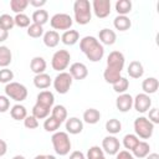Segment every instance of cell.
I'll use <instances>...</instances> for the list:
<instances>
[{
    "label": "cell",
    "mask_w": 159,
    "mask_h": 159,
    "mask_svg": "<svg viewBox=\"0 0 159 159\" xmlns=\"http://www.w3.org/2000/svg\"><path fill=\"white\" fill-rule=\"evenodd\" d=\"M10 108V99L6 96L0 94V113H5Z\"/></svg>",
    "instance_id": "obj_45"
},
{
    "label": "cell",
    "mask_w": 159,
    "mask_h": 159,
    "mask_svg": "<svg viewBox=\"0 0 159 159\" xmlns=\"http://www.w3.org/2000/svg\"><path fill=\"white\" fill-rule=\"evenodd\" d=\"M27 6H29V0H11L10 1V9L15 14H22Z\"/></svg>",
    "instance_id": "obj_37"
},
{
    "label": "cell",
    "mask_w": 159,
    "mask_h": 159,
    "mask_svg": "<svg viewBox=\"0 0 159 159\" xmlns=\"http://www.w3.org/2000/svg\"><path fill=\"white\" fill-rule=\"evenodd\" d=\"M29 5L37 7V9H41L43 5H46V0H29Z\"/></svg>",
    "instance_id": "obj_49"
},
{
    "label": "cell",
    "mask_w": 159,
    "mask_h": 159,
    "mask_svg": "<svg viewBox=\"0 0 159 159\" xmlns=\"http://www.w3.org/2000/svg\"><path fill=\"white\" fill-rule=\"evenodd\" d=\"M60 34L55 30H50V31H46L43 32V36H42V41L45 43L46 47H50V48H53L58 45L60 42Z\"/></svg>",
    "instance_id": "obj_17"
},
{
    "label": "cell",
    "mask_w": 159,
    "mask_h": 159,
    "mask_svg": "<svg viewBox=\"0 0 159 159\" xmlns=\"http://www.w3.org/2000/svg\"><path fill=\"white\" fill-rule=\"evenodd\" d=\"M66 130L70 134H80L83 130V120L77 117H71L66 119Z\"/></svg>",
    "instance_id": "obj_16"
},
{
    "label": "cell",
    "mask_w": 159,
    "mask_h": 159,
    "mask_svg": "<svg viewBox=\"0 0 159 159\" xmlns=\"http://www.w3.org/2000/svg\"><path fill=\"white\" fill-rule=\"evenodd\" d=\"M130 153L133 154L134 158H139V159L145 158L150 153V145L145 140H139V143L134 147V149Z\"/></svg>",
    "instance_id": "obj_21"
},
{
    "label": "cell",
    "mask_w": 159,
    "mask_h": 159,
    "mask_svg": "<svg viewBox=\"0 0 159 159\" xmlns=\"http://www.w3.org/2000/svg\"><path fill=\"white\" fill-rule=\"evenodd\" d=\"M71 55L67 50H58L52 55L51 58V66L57 72H63L70 66Z\"/></svg>",
    "instance_id": "obj_7"
},
{
    "label": "cell",
    "mask_w": 159,
    "mask_h": 159,
    "mask_svg": "<svg viewBox=\"0 0 159 159\" xmlns=\"http://www.w3.org/2000/svg\"><path fill=\"white\" fill-rule=\"evenodd\" d=\"M34 159H46V155H45V154H39V155H36Z\"/></svg>",
    "instance_id": "obj_53"
},
{
    "label": "cell",
    "mask_w": 159,
    "mask_h": 159,
    "mask_svg": "<svg viewBox=\"0 0 159 159\" xmlns=\"http://www.w3.org/2000/svg\"><path fill=\"white\" fill-rule=\"evenodd\" d=\"M15 26V22H14V17L10 16L9 14H2L0 15V27L5 31H9L11 30L12 27Z\"/></svg>",
    "instance_id": "obj_40"
},
{
    "label": "cell",
    "mask_w": 159,
    "mask_h": 159,
    "mask_svg": "<svg viewBox=\"0 0 159 159\" xmlns=\"http://www.w3.org/2000/svg\"><path fill=\"white\" fill-rule=\"evenodd\" d=\"M113 86V91L117 92L118 94H122V93H125V91L128 89L129 87V81L125 78V77H120L116 83L112 84Z\"/></svg>",
    "instance_id": "obj_39"
},
{
    "label": "cell",
    "mask_w": 159,
    "mask_h": 159,
    "mask_svg": "<svg viewBox=\"0 0 159 159\" xmlns=\"http://www.w3.org/2000/svg\"><path fill=\"white\" fill-rule=\"evenodd\" d=\"M116 159H135L129 150H119L116 154Z\"/></svg>",
    "instance_id": "obj_47"
},
{
    "label": "cell",
    "mask_w": 159,
    "mask_h": 159,
    "mask_svg": "<svg viewBox=\"0 0 159 159\" xmlns=\"http://www.w3.org/2000/svg\"><path fill=\"white\" fill-rule=\"evenodd\" d=\"M6 152H7V144L5 140L0 139V157H4L6 154Z\"/></svg>",
    "instance_id": "obj_50"
},
{
    "label": "cell",
    "mask_w": 159,
    "mask_h": 159,
    "mask_svg": "<svg viewBox=\"0 0 159 159\" xmlns=\"http://www.w3.org/2000/svg\"><path fill=\"white\" fill-rule=\"evenodd\" d=\"M133 107L138 113H145L152 107V98L149 97V94L138 93L133 98Z\"/></svg>",
    "instance_id": "obj_10"
},
{
    "label": "cell",
    "mask_w": 159,
    "mask_h": 159,
    "mask_svg": "<svg viewBox=\"0 0 159 159\" xmlns=\"http://www.w3.org/2000/svg\"><path fill=\"white\" fill-rule=\"evenodd\" d=\"M113 26L116 27V30L119 31H127L130 29L132 26V21L128 16H123V15H118L114 17L113 20Z\"/></svg>",
    "instance_id": "obj_25"
},
{
    "label": "cell",
    "mask_w": 159,
    "mask_h": 159,
    "mask_svg": "<svg viewBox=\"0 0 159 159\" xmlns=\"http://www.w3.org/2000/svg\"><path fill=\"white\" fill-rule=\"evenodd\" d=\"M91 6L98 19H104L111 14V0H93Z\"/></svg>",
    "instance_id": "obj_9"
},
{
    "label": "cell",
    "mask_w": 159,
    "mask_h": 159,
    "mask_svg": "<svg viewBox=\"0 0 159 159\" xmlns=\"http://www.w3.org/2000/svg\"><path fill=\"white\" fill-rule=\"evenodd\" d=\"M134 132L138 138L142 139H149L153 135L154 132V124L147 118V117H138L134 119Z\"/></svg>",
    "instance_id": "obj_4"
},
{
    "label": "cell",
    "mask_w": 159,
    "mask_h": 159,
    "mask_svg": "<svg viewBox=\"0 0 159 159\" xmlns=\"http://www.w3.org/2000/svg\"><path fill=\"white\" fill-rule=\"evenodd\" d=\"M31 19H32V22L34 24H37V25L43 26L48 21V12L46 10H43V9H37V10H35L32 12Z\"/></svg>",
    "instance_id": "obj_30"
},
{
    "label": "cell",
    "mask_w": 159,
    "mask_h": 159,
    "mask_svg": "<svg viewBox=\"0 0 159 159\" xmlns=\"http://www.w3.org/2000/svg\"><path fill=\"white\" fill-rule=\"evenodd\" d=\"M159 88V81L155 77H148L142 82V89L145 94H153Z\"/></svg>",
    "instance_id": "obj_20"
},
{
    "label": "cell",
    "mask_w": 159,
    "mask_h": 159,
    "mask_svg": "<svg viewBox=\"0 0 159 159\" xmlns=\"http://www.w3.org/2000/svg\"><path fill=\"white\" fill-rule=\"evenodd\" d=\"M61 41L62 43L67 45V46H72L75 43L78 42L80 40V32L77 30H67V31H63V34L61 35Z\"/></svg>",
    "instance_id": "obj_23"
},
{
    "label": "cell",
    "mask_w": 159,
    "mask_h": 159,
    "mask_svg": "<svg viewBox=\"0 0 159 159\" xmlns=\"http://www.w3.org/2000/svg\"><path fill=\"white\" fill-rule=\"evenodd\" d=\"M27 35L32 39H39L41 36H43V27L41 25H37V24H30V26L27 27L26 30Z\"/></svg>",
    "instance_id": "obj_38"
},
{
    "label": "cell",
    "mask_w": 159,
    "mask_h": 159,
    "mask_svg": "<svg viewBox=\"0 0 159 159\" xmlns=\"http://www.w3.org/2000/svg\"><path fill=\"white\" fill-rule=\"evenodd\" d=\"M127 72L129 75V77L132 78H140L144 75V67L142 65V62L139 61H132L127 68Z\"/></svg>",
    "instance_id": "obj_24"
},
{
    "label": "cell",
    "mask_w": 159,
    "mask_h": 159,
    "mask_svg": "<svg viewBox=\"0 0 159 159\" xmlns=\"http://www.w3.org/2000/svg\"><path fill=\"white\" fill-rule=\"evenodd\" d=\"M51 143L55 149V153L61 157L67 155L72 147L71 139H70L67 132H55L51 137Z\"/></svg>",
    "instance_id": "obj_3"
},
{
    "label": "cell",
    "mask_w": 159,
    "mask_h": 159,
    "mask_svg": "<svg viewBox=\"0 0 159 159\" xmlns=\"http://www.w3.org/2000/svg\"><path fill=\"white\" fill-rule=\"evenodd\" d=\"M98 41L102 43V45H113L117 40V35L113 30L111 29H102L99 30V34H98Z\"/></svg>",
    "instance_id": "obj_18"
},
{
    "label": "cell",
    "mask_w": 159,
    "mask_h": 159,
    "mask_svg": "<svg viewBox=\"0 0 159 159\" xmlns=\"http://www.w3.org/2000/svg\"><path fill=\"white\" fill-rule=\"evenodd\" d=\"M72 82H73V78L71 77V75L68 72L63 71V72L57 73V76L52 81V84H53V88L57 93L66 94L70 91V88L72 86Z\"/></svg>",
    "instance_id": "obj_6"
},
{
    "label": "cell",
    "mask_w": 159,
    "mask_h": 159,
    "mask_svg": "<svg viewBox=\"0 0 159 159\" xmlns=\"http://www.w3.org/2000/svg\"><path fill=\"white\" fill-rule=\"evenodd\" d=\"M68 159H86V155H84L81 150H73V152L70 154Z\"/></svg>",
    "instance_id": "obj_48"
},
{
    "label": "cell",
    "mask_w": 159,
    "mask_h": 159,
    "mask_svg": "<svg viewBox=\"0 0 159 159\" xmlns=\"http://www.w3.org/2000/svg\"><path fill=\"white\" fill-rule=\"evenodd\" d=\"M51 116L55 119H57L60 123H62V122H65L67 119V109L62 104H56L51 109Z\"/></svg>",
    "instance_id": "obj_31"
},
{
    "label": "cell",
    "mask_w": 159,
    "mask_h": 159,
    "mask_svg": "<svg viewBox=\"0 0 159 159\" xmlns=\"http://www.w3.org/2000/svg\"><path fill=\"white\" fill-rule=\"evenodd\" d=\"M30 17L26 15V14H16L15 15V17H14V22H15V25L17 26V27H21V29H27L29 26H30Z\"/></svg>",
    "instance_id": "obj_42"
},
{
    "label": "cell",
    "mask_w": 159,
    "mask_h": 159,
    "mask_svg": "<svg viewBox=\"0 0 159 159\" xmlns=\"http://www.w3.org/2000/svg\"><path fill=\"white\" fill-rule=\"evenodd\" d=\"M46 159H57V158H56L55 155H50V154H48V155H46Z\"/></svg>",
    "instance_id": "obj_55"
},
{
    "label": "cell",
    "mask_w": 159,
    "mask_h": 159,
    "mask_svg": "<svg viewBox=\"0 0 159 159\" xmlns=\"http://www.w3.org/2000/svg\"><path fill=\"white\" fill-rule=\"evenodd\" d=\"M145 159H159V154L158 153H149L145 157Z\"/></svg>",
    "instance_id": "obj_52"
},
{
    "label": "cell",
    "mask_w": 159,
    "mask_h": 159,
    "mask_svg": "<svg viewBox=\"0 0 159 159\" xmlns=\"http://www.w3.org/2000/svg\"><path fill=\"white\" fill-rule=\"evenodd\" d=\"M51 84H52V80H51L50 75H47L45 72L43 73H40V75H35V77H34V86L36 88L45 91Z\"/></svg>",
    "instance_id": "obj_19"
},
{
    "label": "cell",
    "mask_w": 159,
    "mask_h": 159,
    "mask_svg": "<svg viewBox=\"0 0 159 159\" xmlns=\"http://www.w3.org/2000/svg\"><path fill=\"white\" fill-rule=\"evenodd\" d=\"M7 37H9V31H5V30H2V29L0 27V42L6 41Z\"/></svg>",
    "instance_id": "obj_51"
},
{
    "label": "cell",
    "mask_w": 159,
    "mask_h": 159,
    "mask_svg": "<svg viewBox=\"0 0 159 159\" xmlns=\"http://www.w3.org/2000/svg\"><path fill=\"white\" fill-rule=\"evenodd\" d=\"M101 119V112L96 108H88L83 112V122L87 124H96Z\"/></svg>",
    "instance_id": "obj_26"
},
{
    "label": "cell",
    "mask_w": 159,
    "mask_h": 159,
    "mask_svg": "<svg viewBox=\"0 0 159 159\" xmlns=\"http://www.w3.org/2000/svg\"><path fill=\"white\" fill-rule=\"evenodd\" d=\"M61 124L62 123H60L57 119H55L52 116H50L43 122V129L46 132H48V133H55V132H57V129L60 128Z\"/></svg>",
    "instance_id": "obj_35"
},
{
    "label": "cell",
    "mask_w": 159,
    "mask_h": 159,
    "mask_svg": "<svg viewBox=\"0 0 159 159\" xmlns=\"http://www.w3.org/2000/svg\"><path fill=\"white\" fill-rule=\"evenodd\" d=\"M120 149V143L114 135H107L102 140V150L109 155H116Z\"/></svg>",
    "instance_id": "obj_11"
},
{
    "label": "cell",
    "mask_w": 159,
    "mask_h": 159,
    "mask_svg": "<svg viewBox=\"0 0 159 159\" xmlns=\"http://www.w3.org/2000/svg\"><path fill=\"white\" fill-rule=\"evenodd\" d=\"M106 130L111 134V135H114V134H118L120 130H122V123L119 119L117 118H111L106 122Z\"/></svg>",
    "instance_id": "obj_32"
},
{
    "label": "cell",
    "mask_w": 159,
    "mask_h": 159,
    "mask_svg": "<svg viewBox=\"0 0 159 159\" xmlns=\"http://www.w3.org/2000/svg\"><path fill=\"white\" fill-rule=\"evenodd\" d=\"M116 11L118 12V15L127 16V14H129L132 11V1L130 0H118L116 2Z\"/></svg>",
    "instance_id": "obj_33"
},
{
    "label": "cell",
    "mask_w": 159,
    "mask_h": 159,
    "mask_svg": "<svg viewBox=\"0 0 159 159\" xmlns=\"http://www.w3.org/2000/svg\"><path fill=\"white\" fill-rule=\"evenodd\" d=\"M14 80V72L10 68H1L0 70V83H10Z\"/></svg>",
    "instance_id": "obj_43"
},
{
    "label": "cell",
    "mask_w": 159,
    "mask_h": 159,
    "mask_svg": "<svg viewBox=\"0 0 159 159\" xmlns=\"http://www.w3.org/2000/svg\"><path fill=\"white\" fill-rule=\"evenodd\" d=\"M10 116H11V118L15 119V120H24V119L26 118V116H27V111H26L25 106L17 103V104H15V106L11 107V109H10Z\"/></svg>",
    "instance_id": "obj_29"
},
{
    "label": "cell",
    "mask_w": 159,
    "mask_h": 159,
    "mask_svg": "<svg viewBox=\"0 0 159 159\" xmlns=\"http://www.w3.org/2000/svg\"><path fill=\"white\" fill-rule=\"evenodd\" d=\"M50 112H51V109H48L46 107H42L37 103H35V106L32 107V116L36 119H46L50 116Z\"/></svg>",
    "instance_id": "obj_34"
},
{
    "label": "cell",
    "mask_w": 159,
    "mask_h": 159,
    "mask_svg": "<svg viewBox=\"0 0 159 159\" xmlns=\"http://www.w3.org/2000/svg\"><path fill=\"white\" fill-rule=\"evenodd\" d=\"M116 107L119 112L122 113H125V112H129L133 107V97L128 93H122L117 97L116 99Z\"/></svg>",
    "instance_id": "obj_14"
},
{
    "label": "cell",
    "mask_w": 159,
    "mask_h": 159,
    "mask_svg": "<svg viewBox=\"0 0 159 159\" xmlns=\"http://www.w3.org/2000/svg\"><path fill=\"white\" fill-rule=\"evenodd\" d=\"M73 16L78 25H87L92 19V6L88 0H76L73 2Z\"/></svg>",
    "instance_id": "obj_2"
},
{
    "label": "cell",
    "mask_w": 159,
    "mask_h": 159,
    "mask_svg": "<svg viewBox=\"0 0 159 159\" xmlns=\"http://www.w3.org/2000/svg\"><path fill=\"white\" fill-rule=\"evenodd\" d=\"M73 24V20L72 17L68 15V14H65V12H58V14H55L51 19H50V25L52 29L56 30H70L71 26Z\"/></svg>",
    "instance_id": "obj_8"
},
{
    "label": "cell",
    "mask_w": 159,
    "mask_h": 159,
    "mask_svg": "<svg viewBox=\"0 0 159 159\" xmlns=\"http://www.w3.org/2000/svg\"><path fill=\"white\" fill-rule=\"evenodd\" d=\"M12 61L11 50L7 46H0V67L6 68Z\"/></svg>",
    "instance_id": "obj_27"
},
{
    "label": "cell",
    "mask_w": 159,
    "mask_h": 159,
    "mask_svg": "<svg viewBox=\"0 0 159 159\" xmlns=\"http://www.w3.org/2000/svg\"><path fill=\"white\" fill-rule=\"evenodd\" d=\"M24 125L27 129H36L39 127V119H36L32 114L31 116H26V118L24 119Z\"/></svg>",
    "instance_id": "obj_44"
},
{
    "label": "cell",
    "mask_w": 159,
    "mask_h": 159,
    "mask_svg": "<svg viewBox=\"0 0 159 159\" xmlns=\"http://www.w3.org/2000/svg\"><path fill=\"white\" fill-rule=\"evenodd\" d=\"M68 73L71 75V77L73 80L81 81V80H84L88 76V68L82 62H73L70 66V72Z\"/></svg>",
    "instance_id": "obj_13"
},
{
    "label": "cell",
    "mask_w": 159,
    "mask_h": 159,
    "mask_svg": "<svg viewBox=\"0 0 159 159\" xmlns=\"http://www.w3.org/2000/svg\"><path fill=\"white\" fill-rule=\"evenodd\" d=\"M47 67V63L45 61L43 57L41 56H35L31 62H30V70L35 73V75H40V73H43Z\"/></svg>",
    "instance_id": "obj_22"
},
{
    "label": "cell",
    "mask_w": 159,
    "mask_h": 159,
    "mask_svg": "<svg viewBox=\"0 0 159 159\" xmlns=\"http://www.w3.org/2000/svg\"><path fill=\"white\" fill-rule=\"evenodd\" d=\"M86 159H106L104 152H103L102 148H99L98 145H93V147H91V148L88 149Z\"/></svg>",
    "instance_id": "obj_41"
},
{
    "label": "cell",
    "mask_w": 159,
    "mask_h": 159,
    "mask_svg": "<svg viewBox=\"0 0 159 159\" xmlns=\"http://www.w3.org/2000/svg\"><path fill=\"white\" fill-rule=\"evenodd\" d=\"M12 159H26L24 155H15V157H12Z\"/></svg>",
    "instance_id": "obj_54"
},
{
    "label": "cell",
    "mask_w": 159,
    "mask_h": 159,
    "mask_svg": "<svg viewBox=\"0 0 159 159\" xmlns=\"http://www.w3.org/2000/svg\"><path fill=\"white\" fill-rule=\"evenodd\" d=\"M36 103L48 109H52L53 103H55V96L51 91H47V89L41 91L36 97Z\"/></svg>",
    "instance_id": "obj_15"
},
{
    "label": "cell",
    "mask_w": 159,
    "mask_h": 159,
    "mask_svg": "<svg viewBox=\"0 0 159 159\" xmlns=\"http://www.w3.org/2000/svg\"><path fill=\"white\" fill-rule=\"evenodd\" d=\"M153 124L159 123V116H158V108H150L149 109V118H148Z\"/></svg>",
    "instance_id": "obj_46"
},
{
    "label": "cell",
    "mask_w": 159,
    "mask_h": 159,
    "mask_svg": "<svg viewBox=\"0 0 159 159\" xmlns=\"http://www.w3.org/2000/svg\"><path fill=\"white\" fill-rule=\"evenodd\" d=\"M80 50L91 62H98L104 56V47L94 36H84L80 40Z\"/></svg>",
    "instance_id": "obj_1"
},
{
    "label": "cell",
    "mask_w": 159,
    "mask_h": 159,
    "mask_svg": "<svg viewBox=\"0 0 159 159\" xmlns=\"http://www.w3.org/2000/svg\"><path fill=\"white\" fill-rule=\"evenodd\" d=\"M139 143V138L135 135V134H125L124 137H123V145H124V148L127 149V150H129V152H132L133 149H134V147L137 145Z\"/></svg>",
    "instance_id": "obj_36"
},
{
    "label": "cell",
    "mask_w": 159,
    "mask_h": 159,
    "mask_svg": "<svg viewBox=\"0 0 159 159\" xmlns=\"http://www.w3.org/2000/svg\"><path fill=\"white\" fill-rule=\"evenodd\" d=\"M122 77V72L118 71V70H114V68H111V67H106L104 72H103V78L107 83H116L119 78Z\"/></svg>",
    "instance_id": "obj_28"
},
{
    "label": "cell",
    "mask_w": 159,
    "mask_h": 159,
    "mask_svg": "<svg viewBox=\"0 0 159 159\" xmlns=\"http://www.w3.org/2000/svg\"><path fill=\"white\" fill-rule=\"evenodd\" d=\"M124 63H125V57L120 51H112L107 57V67L118 70L120 72L124 68Z\"/></svg>",
    "instance_id": "obj_12"
},
{
    "label": "cell",
    "mask_w": 159,
    "mask_h": 159,
    "mask_svg": "<svg viewBox=\"0 0 159 159\" xmlns=\"http://www.w3.org/2000/svg\"><path fill=\"white\" fill-rule=\"evenodd\" d=\"M27 88L19 82H10L5 86V96L16 102H22L27 98Z\"/></svg>",
    "instance_id": "obj_5"
}]
</instances>
